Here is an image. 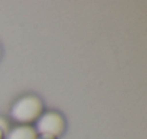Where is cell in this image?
Masks as SVG:
<instances>
[{
	"mask_svg": "<svg viewBox=\"0 0 147 139\" xmlns=\"http://www.w3.org/2000/svg\"><path fill=\"white\" fill-rule=\"evenodd\" d=\"M43 113V102L36 95L19 98L10 108V118L19 125H30Z\"/></svg>",
	"mask_w": 147,
	"mask_h": 139,
	"instance_id": "obj_1",
	"label": "cell"
},
{
	"mask_svg": "<svg viewBox=\"0 0 147 139\" xmlns=\"http://www.w3.org/2000/svg\"><path fill=\"white\" fill-rule=\"evenodd\" d=\"M35 130L39 138L58 139L66 128V120L58 110H43L35 122Z\"/></svg>",
	"mask_w": 147,
	"mask_h": 139,
	"instance_id": "obj_2",
	"label": "cell"
},
{
	"mask_svg": "<svg viewBox=\"0 0 147 139\" xmlns=\"http://www.w3.org/2000/svg\"><path fill=\"white\" fill-rule=\"evenodd\" d=\"M38 133L32 125H18L5 135V139H38Z\"/></svg>",
	"mask_w": 147,
	"mask_h": 139,
	"instance_id": "obj_3",
	"label": "cell"
},
{
	"mask_svg": "<svg viewBox=\"0 0 147 139\" xmlns=\"http://www.w3.org/2000/svg\"><path fill=\"white\" fill-rule=\"evenodd\" d=\"M9 129H10V128H9V122H7L5 118L0 116V130H2V132L6 135V133L9 132Z\"/></svg>",
	"mask_w": 147,
	"mask_h": 139,
	"instance_id": "obj_4",
	"label": "cell"
},
{
	"mask_svg": "<svg viewBox=\"0 0 147 139\" xmlns=\"http://www.w3.org/2000/svg\"><path fill=\"white\" fill-rule=\"evenodd\" d=\"M0 139H5V133L2 130H0Z\"/></svg>",
	"mask_w": 147,
	"mask_h": 139,
	"instance_id": "obj_5",
	"label": "cell"
},
{
	"mask_svg": "<svg viewBox=\"0 0 147 139\" xmlns=\"http://www.w3.org/2000/svg\"><path fill=\"white\" fill-rule=\"evenodd\" d=\"M2 53H3V52H2V46H0V57H2Z\"/></svg>",
	"mask_w": 147,
	"mask_h": 139,
	"instance_id": "obj_6",
	"label": "cell"
},
{
	"mask_svg": "<svg viewBox=\"0 0 147 139\" xmlns=\"http://www.w3.org/2000/svg\"><path fill=\"white\" fill-rule=\"evenodd\" d=\"M38 139H49V138H38Z\"/></svg>",
	"mask_w": 147,
	"mask_h": 139,
	"instance_id": "obj_7",
	"label": "cell"
}]
</instances>
